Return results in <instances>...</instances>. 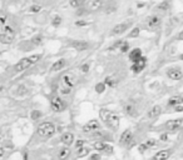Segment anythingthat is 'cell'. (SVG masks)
<instances>
[{"mask_svg":"<svg viewBox=\"0 0 183 160\" xmlns=\"http://www.w3.org/2000/svg\"><path fill=\"white\" fill-rule=\"evenodd\" d=\"M133 139V134L131 130H124L123 134L120 136V144L122 145H128Z\"/></svg>","mask_w":183,"mask_h":160,"instance_id":"7c38bea8","label":"cell"},{"mask_svg":"<svg viewBox=\"0 0 183 160\" xmlns=\"http://www.w3.org/2000/svg\"><path fill=\"white\" fill-rule=\"evenodd\" d=\"M64 66H65V60L64 59H60V60L55 61L52 65V72H59V70H62Z\"/></svg>","mask_w":183,"mask_h":160,"instance_id":"44dd1931","label":"cell"},{"mask_svg":"<svg viewBox=\"0 0 183 160\" xmlns=\"http://www.w3.org/2000/svg\"><path fill=\"white\" fill-rule=\"evenodd\" d=\"M104 148H106V144L102 143V141H97V143L94 144V149H95V150L102 151V150H104Z\"/></svg>","mask_w":183,"mask_h":160,"instance_id":"4316f807","label":"cell"},{"mask_svg":"<svg viewBox=\"0 0 183 160\" xmlns=\"http://www.w3.org/2000/svg\"><path fill=\"white\" fill-rule=\"evenodd\" d=\"M88 70H89V65H88V64H84L83 66H82V72H83V73H87Z\"/></svg>","mask_w":183,"mask_h":160,"instance_id":"ab89813d","label":"cell"},{"mask_svg":"<svg viewBox=\"0 0 183 160\" xmlns=\"http://www.w3.org/2000/svg\"><path fill=\"white\" fill-rule=\"evenodd\" d=\"M182 125H183V119H182V118H179V119H173V120L167 121L166 128L168 130H170V132H176V130L179 129Z\"/></svg>","mask_w":183,"mask_h":160,"instance_id":"30bf717a","label":"cell"},{"mask_svg":"<svg viewBox=\"0 0 183 160\" xmlns=\"http://www.w3.org/2000/svg\"><path fill=\"white\" fill-rule=\"evenodd\" d=\"M39 59H40V55H38V54H33L28 58L21 59V60L15 65V68H14L15 72H24V70L28 69L29 66H32V65H34L35 63H38Z\"/></svg>","mask_w":183,"mask_h":160,"instance_id":"6da1fadb","label":"cell"},{"mask_svg":"<svg viewBox=\"0 0 183 160\" xmlns=\"http://www.w3.org/2000/svg\"><path fill=\"white\" fill-rule=\"evenodd\" d=\"M102 116L104 118L106 123H107L111 128L117 129V128L119 126L120 118H119V115L117 114V113H114V111H109V110L103 109V110H102Z\"/></svg>","mask_w":183,"mask_h":160,"instance_id":"7a4b0ae2","label":"cell"},{"mask_svg":"<svg viewBox=\"0 0 183 160\" xmlns=\"http://www.w3.org/2000/svg\"><path fill=\"white\" fill-rule=\"evenodd\" d=\"M41 35H36V37H34L33 39H32V41H33V44H40L41 43Z\"/></svg>","mask_w":183,"mask_h":160,"instance_id":"d6a6232c","label":"cell"},{"mask_svg":"<svg viewBox=\"0 0 183 160\" xmlns=\"http://www.w3.org/2000/svg\"><path fill=\"white\" fill-rule=\"evenodd\" d=\"M84 145V140H78L77 143H75V146L78 148V149H80V148H83Z\"/></svg>","mask_w":183,"mask_h":160,"instance_id":"8d00e7d4","label":"cell"},{"mask_svg":"<svg viewBox=\"0 0 183 160\" xmlns=\"http://www.w3.org/2000/svg\"><path fill=\"white\" fill-rule=\"evenodd\" d=\"M167 76L170 80H181L183 78V72L179 68H170L167 72Z\"/></svg>","mask_w":183,"mask_h":160,"instance_id":"8992f818","label":"cell"},{"mask_svg":"<svg viewBox=\"0 0 183 160\" xmlns=\"http://www.w3.org/2000/svg\"><path fill=\"white\" fill-rule=\"evenodd\" d=\"M14 39V30L9 25L0 26V41L3 44H9Z\"/></svg>","mask_w":183,"mask_h":160,"instance_id":"277c9868","label":"cell"},{"mask_svg":"<svg viewBox=\"0 0 183 160\" xmlns=\"http://www.w3.org/2000/svg\"><path fill=\"white\" fill-rule=\"evenodd\" d=\"M104 151H106V153H109V154H112V153H113V148H112V146H109V145H106Z\"/></svg>","mask_w":183,"mask_h":160,"instance_id":"74e56055","label":"cell"},{"mask_svg":"<svg viewBox=\"0 0 183 160\" xmlns=\"http://www.w3.org/2000/svg\"><path fill=\"white\" fill-rule=\"evenodd\" d=\"M147 149H148V146H147V145H145V143H144V144H141V145H139V146H138V150H139V151H141V153H144V151H145V150H147Z\"/></svg>","mask_w":183,"mask_h":160,"instance_id":"d590c367","label":"cell"},{"mask_svg":"<svg viewBox=\"0 0 183 160\" xmlns=\"http://www.w3.org/2000/svg\"><path fill=\"white\" fill-rule=\"evenodd\" d=\"M36 133L41 138H49L55 133V126L53 123H41L36 129Z\"/></svg>","mask_w":183,"mask_h":160,"instance_id":"3957f363","label":"cell"},{"mask_svg":"<svg viewBox=\"0 0 183 160\" xmlns=\"http://www.w3.org/2000/svg\"><path fill=\"white\" fill-rule=\"evenodd\" d=\"M106 86H107V85L104 84V83H98V84L95 85V91L98 93V94H102L103 91L106 90Z\"/></svg>","mask_w":183,"mask_h":160,"instance_id":"484cf974","label":"cell"},{"mask_svg":"<svg viewBox=\"0 0 183 160\" xmlns=\"http://www.w3.org/2000/svg\"><path fill=\"white\" fill-rule=\"evenodd\" d=\"M73 48L78 51H83L88 48V44L84 43V41H75V43H73Z\"/></svg>","mask_w":183,"mask_h":160,"instance_id":"7402d4cb","label":"cell"},{"mask_svg":"<svg viewBox=\"0 0 183 160\" xmlns=\"http://www.w3.org/2000/svg\"><path fill=\"white\" fill-rule=\"evenodd\" d=\"M139 33H141V29H139V28H134L133 30L129 33V38H137L139 35Z\"/></svg>","mask_w":183,"mask_h":160,"instance_id":"83f0119b","label":"cell"},{"mask_svg":"<svg viewBox=\"0 0 183 160\" xmlns=\"http://www.w3.org/2000/svg\"><path fill=\"white\" fill-rule=\"evenodd\" d=\"M174 110L177 111V113H181V111H183V108L181 105H177V106H174Z\"/></svg>","mask_w":183,"mask_h":160,"instance_id":"b9f144b4","label":"cell"},{"mask_svg":"<svg viewBox=\"0 0 183 160\" xmlns=\"http://www.w3.org/2000/svg\"><path fill=\"white\" fill-rule=\"evenodd\" d=\"M115 83H117V80H115L114 76H107L106 80H104V84H106L107 86H113Z\"/></svg>","mask_w":183,"mask_h":160,"instance_id":"603a6c76","label":"cell"},{"mask_svg":"<svg viewBox=\"0 0 183 160\" xmlns=\"http://www.w3.org/2000/svg\"><path fill=\"white\" fill-rule=\"evenodd\" d=\"M4 153H5L4 148H0V156H3V155H4Z\"/></svg>","mask_w":183,"mask_h":160,"instance_id":"bcb514c9","label":"cell"},{"mask_svg":"<svg viewBox=\"0 0 183 160\" xmlns=\"http://www.w3.org/2000/svg\"><path fill=\"white\" fill-rule=\"evenodd\" d=\"M62 143L65 145V146H70L73 143H74V135L73 133H64L63 136H62Z\"/></svg>","mask_w":183,"mask_h":160,"instance_id":"4fadbf2b","label":"cell"},{"mask_svg":"<svg viewBox=\"0 0 183 160\" xmlns=\"http://www.w3.org/2000/svg\"><path fill=\"white\" fill-rule=\"evenodd\" d=\"M50 105H52V108L54 111H64L66 109V104L65 102L62 99V98H59V96H53L52 100H50Z\"/></svg>","mask_w":183,"mask_h":160,"instance_id":"5b68a950","label":"cell"},{"mask_svg":"<svg viewBox=\"0 0 183 160\" xmlns=\"http://www.w3.org/2000/svg\"><path fill=\"white\" fill-rule=\"evenodd\" d=\"M99 128H100V123L98 120L93 119V120H90L89 123L85 124L83 130H84V133H92V132H97V130H99Z\"/></svg>","mask_w":183,"mask_h":160,"instance_id":"52a82bcc","label":"cell"},{"mask_svg":"<svg viewBox=\"0 0 183 160\" xmlns=\"http://www.w3.org/2000/svg\"><path fill=\"white\" fill-rule=\"evenodd\" d=\"M90 159H92V160H98V159H99V155H98V154H95V155H92Z\"/></svg>","mask_w":183,"mask_h":160,"instance_id":"ee69618b","label":"cell"},{"mask_svg":"<svg viewBox=\"0 0 183 160\" xmlns=\"http://www.w3.org/2000/svg\"><path fill=\"white\" fill-rule=\"evenodd\" d=\"M40 10H41L40 5H32L30 7V13H39Z\"/></svg>","mask_w":183,"mask_h":160,"instance_id":"4dcf8cb0","label":"cell"},{"mask_svg":"<svg viewBox=\"0 0 183 160\" xmlns=\"http://www.w3.org/2000/svg\"><path fill=\"white\" fill-rule=\"evenodd\" d=\"M62 80H63V83L64 84L68 86V88H73V86H75L77 85V83H78V80H77V76L74 75V74H72V73H69V74H65L63 78H62Z\"/></svg>","mask_w":183,"mask_h":160,"instance_id":"ba28073f","label":"cell"},{"mask_svg":"<svg viewBox=\"0 0 183 160\" xmlns=\"http://www.w3.org/2000/svg\"><path fill=\"white\" fill-rule=\"evenodd\" d=\"M60 23H62V19H60L59 16H55L53 19V21H52V24L54 25V26H58V25H60Z\"/></svg>","mask_w":183,"mask_h":160,"instance_id":"1f68e13d","label":"cell"},{"mask_svg":"<svg viewBox=\"0 0 183 160\" xmlns=\"http://www.w3.org/2000/svg\"><path fill=\"white\" fill-rule=\"evenodd\" d=\"M70 155V150H69V146H64L59 150V160H66Z\"/></svg>","mask_w":183,"mask_h":160,"instance_id":"ffe728a7","label":"cell"},{"mask_svg":"<svg viewBox=\"0 0 183 160\" xmlns=\"http://www.w3.org/2000/svg\"><path fill=\"white\" fill-rule=\"evenodd\" d=\"M178 39H179V40H183V31H182V33H179V35H178Z\"/></svg>","mask_w":183,"mask_h":160,"instance_id":"7dc6e473","label":"cell"},{"mask_svg":"<svg viewBox=\"0 0 183 160\" xmlns=\"http://www.w3.org/2000/svg\"><path fill=\"white\" fill-rule=\"evenodd\" d=\"M36 116H40V113L34 111V113H33V118H36Z\"/></svg>","mask_w":183,"mask_h":160,"instance_id":"f6af8a7d","label":"cell"},{"mask_svg":"<svg viewBox=\"0 0 183 160\" xmlns=\"http://www.w3.org/2000/svg\"><path fill=\"white\" fill-rule=\"evenodd\" d=\"M72 90H70V88H68V86H66V88H64V89H62V94H65V95H66V94H69Z\"/></svg>","mask_w":183,"mask_h":160,"instance_id":"f35d334b","label":"cell"},{"mask_svg":"<svg viewBox=\"0 0 183 160\" xmlns=\"http://www.w3.org/2000/svg\"><path fill=\"white\" fill-rule=\"evenodd\" d=\"M170 156V150H161L153 156L152 160H167Z\"/></svg>","mask_w":183,"mask_h":160,"instance_id":"2e32d148","label":"cell"},{"mask_svg":"<svg viewBox=\"0 0 183 160\" xmlns=\"http://www.w3.org/2000/svg\"><path fill=\"white\" fill-rule=\"evenodd\" d=\"M127 29H128V24H127V23H122V24H119V25H117V26H114V28H113L112 34H113V35L123 34V33L127 30Z\"/></svg>","mask_w":183,"mask_h":160,"instance_id":"e0dca14e","label":"cell"},{"mask_svg":"<svg viewBox=\"0 0 183 160\" xmlns=\"http://www.w3.org/2000/svg\"><path fill=\"white\" fill-rule=\"evenodd\" d=\"M103 7V0H92L88 4V9L94 11V10H99Z\"/></svg>","mask_w":183,"mask_h":160,"instance_id":"ac0fdd59","label":"cell"},{"mask_svg":"<svg viewBox=\"0 0 183 160\" xmlns=\"http://www.w3.org/2000/svg\"><path fill=\"white\" fill-rule=\"evenodd\" d=\"M145 65H147V59H145L144 56H142L139 60H137L136 63H133L132 65V70H133V73H141L142 70L145 68Z\"/></svg>","mask_w":183,"mask_h":160,"instance_id":"9c48e42d","label":"cell"},{"mask_svg":"<svg viewBox=\"0 0 183 160\" xmlns=\"http://www.w3.org/2000/svg\"><path fill=\"white\" fill-rule=\"evenodd\" d=\"M159 24H161V18L159 16L153 15V16H149L147 19V26L149 29H156V28L159 26Z\"/></svg>","mask_w":183,"mask_h":160,"instance_id":"8fae6325","label":"cell"},{"mask_svg":"<svg viewBox=\"0 0 183 160\" xmlns=\"http://www.w3.org/2000/svg\"><path fill=\"white\" fill-rule=\"evenodd\" d=\"M182 103H183V96H181V95H174L172 98H169V100H168V105H170V106L181 105Z\"/></svg>","mask_w":183,"mask_h":160,"instance_id":"d6986e66","label":"cell"},{"mask_svg":"<svg viewBox=\"0 0 183 160\" xmlns=\"http://www.w3.org/2000/svg\"><path fill=\"white\" fill-rule=\"evenodd\" d=\"M167 139H168V135H167V134H162V135H161V140L166 141Z\"/></svg>","mask_w":183,"mask_h":160,"instance_id":"7bdbcfd3","label":"cell"},{"mask_svg":"<svg viewBox=\"0 0 183 160\" xmlns=\"http://www.w3.org/2000/svg\"><path fill=\"white\" fill-rule=\"evenodd\" d=\"M141 58H142V50H141V49L136 48V49H133V50L129 53V60H131L132 63H136V61L139 60Z\"/></svg>","mask_w":183,"mask_h":160,"instance_id":"5bb4252c","label":"cell"},{"mask_svg":"<svg viewBox=\"0 0 183 160\" xmlns=\"http://www.w3.org/2000/svg\"><path fill=\"white\" fill-rule=\"evenodd\" d=\"M162 113V108L159 105H154L153 108H151V110L148 111V116L151 118V119H156V118H158L161 115Z\"/></svg>","mask_w":183,"mask_h":160,"instance_id":"9a60e30c","label":"cell"},{"mask_svg":"<svg viewBox=\"0 0 183 160\" xmlns=\"http://www.w3.org/2000/svg\"><path fill=\"white\" fill-rule=\"evenodd\" d=\"M124 110H125L127 114H129V115H134V114H136V108H134V106H133L132 104H128V105H125Z\"/></svg>","mask_w":183,"mask_h":160,"instance_id":"cb8c5ba5","label":"cell"},{"mask_svg":"<svg viewBox=\"0 0 183 160\" xmlns=\"http://www.w3.org/2000/svg\"><path fill=\"white\" fill-rule=\"evenodd\" d=\"M5 23H7V16L0 13V26H4Z\"/></svg>","mask_w":183,"mask_h":160,"instance_id":"836d02e7","label":"cell"},{"mask_svg":"<svg viewBox=\"0 0 183 160\" xmlns=\"http://www.w3.org/2000/svg\"><path fill=\"white\" fill-rule=\"evenodd\" d=\"M88 154H89V149H88V148H80V149H79L78 150V154H77V155L79 156V158H83V156H85V155H88Z\"/></svg>","mask_w":183,"mask_h":160,"instance_id":"d4e9b609","label":"cell"},{"mask_svg":"<svg viewBox=\"0 0 183 160\" xmlns=\"http://www.w3.org/2000/svg\"><path fill=\"white\" fill-rule=\"evenodd\" d=\"M83 1L84 0H70L69 4H70V7H73V8H78Z\"/></svg>","mask_w":183,"mask_h":160,"instance_id":"f546056e","label":"cell"},{"mask_svg":"<svg viewBox=\"0 0 183 160\" xmlns=\"http://www.w3.org/2000/svg\"><path fill=\"white\" fill-rule=\"evenodd\" d=\"M75 25H77V26H84V25H87V23L80 20V21H77V23H75Z\"/></svg>","mask_w":183,"mask_h":160,"instance_id":"60d3db41","label":"cell"},{"mask_svg":"<svg viewBox=\"0 0 183 160\" xmlns=\"http://www.w3.org/2000/svg\"><path fill=\"white\" fill-rule=\"evenodd\" d=\"M128 49H129V44H128L127 41H123V44H122V45L119 46V50H120L122 53H127Z\"/></svg>","mask_w":183,"mask_h":160,"instance_id":"f1b7e54d","label":"cell"},{"mask_svg":"<svg viewBox=\"0 0 183 160\" xmlns=\"http://www.w3.org/2000/svg\"><path fill=\"white\" fill-rule=\"evenodd\" d=\"M157 144V141L154 139H149L148 141H145V145H147L148 148H152V146H154Z\"/></svg>","mask_w":183,"mask_h":160,"instance_id":"e575fe53","label":"cell"}]
</instances>
